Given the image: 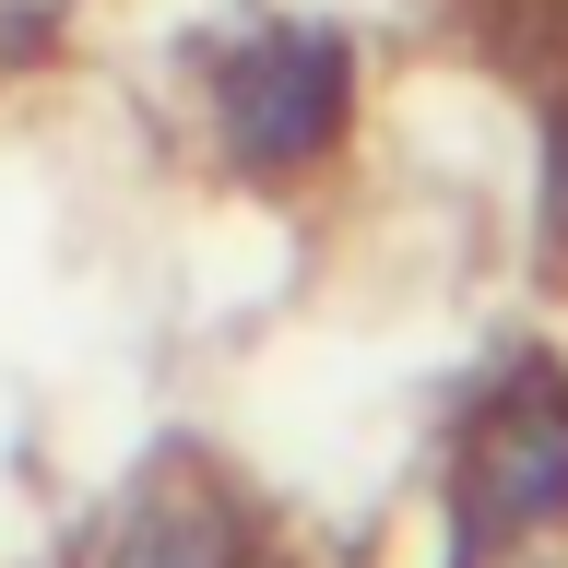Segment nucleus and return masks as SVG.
Instances as JSON below:
<instances>
[{"label":"nucleus","mask_w":568,"mask_h":568,"mask_svg":"<svg viewBox=\"0 0 568 568\" xmlns=\"http://www.w3.org/2000/svg\"><path fill=\"white\" fill-rule=\"evenodd\" d=\"M332 106H344V71H332L320 36H273V48H248V60L225 71V131H237L248 166H296V154H320Z\"/></svg>","instance_id":"nucleus-1"},{"label":"nucleus","mask_w":568,"mask_h":568,"mask_svg":"<svg viewBox=\"0 0 568 568\" xmlns=\"http://www.w3.org/2000/svg\"><path fill=\"white\" fill-rule=\"evenodd\" d=\"M557 202H568V131H557Z\"/></svg>","instance_id":"nucleus-3"},{"label":"nucleus","mask_w":568,"mask_h":568,"mask_svg":"<svg viewBox=\"0 0 568 568\" xmlns=\"http://www.w3.org/2000/svg\"><path fill=\"white\" fill-rule=\"evenodd\" d=\"M474 497H486L497 532L557 521V509H568V390L557 379H521L486 415V438H474Z\"/></svg>","instance_id":"nucleus-2"}]
</instances>
